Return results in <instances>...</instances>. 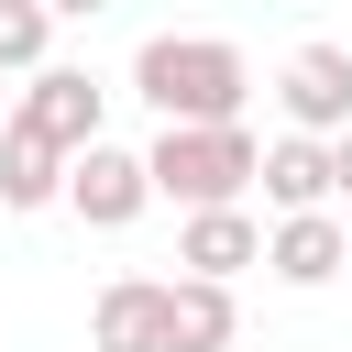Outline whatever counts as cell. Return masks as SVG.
Instances as JSON below:
<instances>
[{
  "label": "cell",
  "instance_id": "cell-7",
  "mask_svg": "<svg viewBox=\"0 0 352 352\" xmlns=\"http://www.w3.org/2000/svg\"><path fill=\"white\" fill-rule=\"evenodd\" d=\"M242 264H264V220H253V209H187V231H176V275L231 286Z\"/></svg>",
  "mask_w": 352,
  "mask_h": 352
},
{
  "label": "cell",
  "instance_id": "cell-12",
  "mask_svg": "<svg viewBox=\"0 0 352 352\" xmlns=\"http://www.w3.org/2000/svg\"><path fill=\"white\" fill-rule=\"evenodd\" d=\"M33 66H55V22L33 0H0V77H33Z\"/></svg>",
  "mask_w": 352,
  "mask_h": 352
},
{
  "label": "cell",
  "instance_id": "cell-10",
  "mask_svg": "<svg viewBox=\"0 0 352 352\" xmlns=\"http://www.w3.org/2000/svg\"><path fill=\"white\" fill-rule=\"evenodd\" d=\"M231 341H242L231 286H209V275H165V352H231Z\"/></svg>",
  "mask_w": 352,
  "mask_h": 352
},
{
  "label": "cell",
  "instance_id": "cell-6",
  "mask_svg": "<svg viewBox=\"0 0 352 352\" xmlns=\"http://www.w3.org/2000/svg\"><path fill=\"white\" fill-rule=\"evenodd\" d=\"M264 275L275 286H330V275H352V253H341V220L330 209H297V220H264Z\"/></svg>",
  "mask_w": 352,
  "mask_h": 352
},
{
  "label": "cell",
  "instance_id": "cell-2",
  "mask_svg": "<svg viewBox=\"0 0 352 352\" xmlns=\"http://www.w3.org/2000/svg\"><path fill=\"white\" fill-rule=\"evenodd\" d=\"M253 154H264V143H253L242 121H165V132L143 143V187L176 198V209H242Z\"/></svg>",
  "mask_w": 352,
  "mask_h": 352
},
{
  "label": "cell",
  "instance_id": "cell-13",
  "mask_svg": "<svg viewBox=\"0 0 352 352\" xmlns=\"http://www.w3.org/2000/svg\"><path fill=\"white\" fill-rule=\"evenodd\" d=\"M319 154H330V198H352V132H330Z\"/></svg>",
  "mask_w": 352,
  "mask_h": 352
},
{
  "label": "cell",
  "instance_id": "cell-1",
  "mask_svg": "<svg viewBox=\"0 0 352 352\" xmlns=\"http://www.w3.org/2000/svg\"><path fill=\"white\" fill-rule=\"evenodd\" d=\"M132 99L154 121H242L253 99V55L231 33H143L132 44Z\"/></svg>",
  "mask_w": 352,
  "mask_h": 352
},
{
  "label": "cell",
  "instance_id": "cell-5",
  "mask_svg": "<svg viewBox=\"0 0 352 352\" xmlns=\"http://www.w3.org/2000/svg\"><path fill=\"white\" fill-rule=\"evenodd\" d=\"M66 209L88 220V231H132L143 209H154V187H143V154L132 143H88V154H66Z\"/></svg>",
  "mask_w": 352,
  "mask_h": 352
},
{
  "label": "cell",
  "instance_id": "cell-3",
  "mask_svg": "<svg viewBox=\"0 0 352 352\" xmlns=\"http://www.w3.org/2000/svg\"><path fill=\"white\" fill-rule=\"evenodd\" d=\"M275 110H286V132H308V143L352 132V44H297V55L275 66Z\"/></svg>",
  "mask_w": 352,
  "mask_h": 352
},
{
  "label": "cell",
  "instance_id": "cell-8",
  "mask_svg": "<svg viewBox=\"0 0 352 352\" xmlns=\"http://www.w3.org/2000/svg\"><path fill=\"white\" fill-rule=\"evenodd\" d=\"M88 352H165V275H110L88 308Z\"/></svg>",
  "mask_w": 352,
  "mask_h": 352
},
{
  "label": "cell",
  "instance_id": "cell-11",
  "mask_svg": "<svg viewBox=\"0 0 352 352\" xmlns=\"http://www.w3.org/2000/svg\"><path fill=\"white\" fill-rule=\"evenodd\" d=\"M66 198V154L22 121H0V209H55Z\"/></svg>",
  "mask_w": 352,
  "mask_h": 352
},
{
  "label": "cell",
  "instance_id": "cell-4",
  "mask_svg": "<svg viewBox=\"0 0 352 352\" xmlns=\"http://www.w3.org/2000/svg\"><path fill=\"white\" fill-rule=\"evenodd\" d=\"M99 110H110V88H99L88 66H33L22 99H11V121L44 132L55 154H88V143H99Z\"/></svg>",
  "mask_w": 352,
  "mask_h": 352
},
{
  "label": "cell",
  "instance_id": "cell-15",
  "mask_svg": "<svg viewBox=\"0 0 352 352\" xmlns=\"http://www.w3.org/2000/svg\"><path fill=\"white\" fill-rule=\"evenodd\" d=\"M341 253H352V220H341Z\"/></svg>",
  "mask_w": 352,
  "mask_h": 352
},
{
  "label": "cell",
  "instance_id": "cell-16",
  "mask_svg": "<svg viewBox=\"0 0 352 352\" xmlns=\"http://www.w3.org/2000/svg\"><path fill=\"white\" fill-rule=\"evenodd\" d=\"M0 121H11V99H0Z\"/></svg>",
  "mask_w": 352,
  "mask_h": 352
},
{
  "label": "cell",
  "instance_id": "cell-14",
  "mask_svg": "<svg viewBox=\"0 0 352 352\" xmlns=\"http://www.w3.org/2000/svg\"><path fill=\"white\" fill-rule=\"evenodd\" d=\"M33 11H44V22H99L110 0H33Z\"/></svg>",
  "mask_w": 352,
  "mask_h": 352
},
{
  "label": "cell",
  "instance_id": "cell-9",
  "mask_svg": "<svg viewBox=\"0 0 352 352\" xmlns=\"http://www.w3.org/2000/svg\"><path fill=\"white\" fill-rule=\"evenodd\" d=\"M253 187H264V209H275V220H297V209H330V154H319L308 132H275V143L253 154Z\"/></svg>",
  "mask_w": 352,
  "mask_h": 352
}]
</instances>
